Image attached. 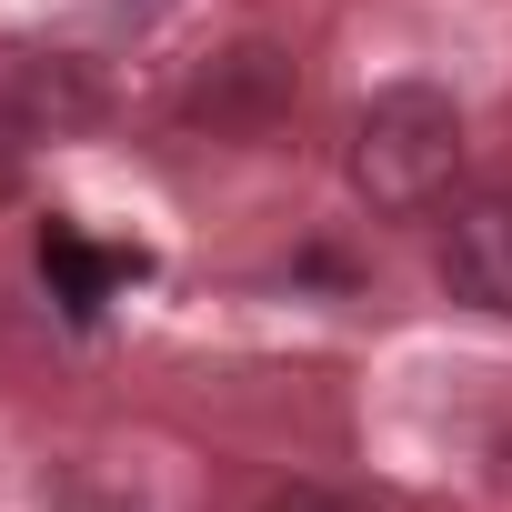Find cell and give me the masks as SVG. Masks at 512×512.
I'll return each mask as SVG.
<instances>
[{
  "instance_id": "cell-1",
  "label": "cell",
  "mask_w": 512,
  "mask_h": 512,
  "mask_svg": "<svg viewBox=\"0 0 512 512\" xmlns=\"http://www.w3.org/2000/svg\"><path fill=\"white\" fill-rule=\"evenodd\" d=\"M342 171H352V191H362L382 221L442 211L452 181H462V111H452V91H432V81H382V91L352 111Z\"/></svg>"
},
{
  "instance_id": "cell-2",
  "label": "cell",
  "mask_w": 512,
  "mask_h": 512,
  "mask_svg": "<svg viewBox=\"0 0 512 512\" xmlns=\"http://www.w3.org/2000/svg\"><path fill=\"white\" fill-rule=\"evenodd\" d=\"M442 292L512 322V181H482L442 221Z\"/></svg>"
},
{
  "instance_id": "cell-3",
  "label": "cell",
  "mask_w": 512,
  "mask_h": 512,
  "mask_svg": "<svg viewBox=\"0 0 512 512\" xmlns=\"http://www.w3.org/2000/svg\"><path fill=\"white\" fill-rule=\"evenodd\" d=\"M292 111V51L282 41H231L201 81H191V121L221 131V141H251Z\"/></svg>"
},
{
  "instance_id": "cell-4",
  "label": "cell",
  "mask_w": 512,
  "mask_h": 512,
  "mask_svg": "<svg viewBox=\"0 0 512 512\" xmlns=\"http://www.w3.org/2000/svg\"><path fill=\"white\" fill-rule=\"evenodd\" d=\"M0 121H21L31 141H51V131H91V121H101V81H91V61H71V51H31V61H11V81H0Z\"/></svg>"
},
{
  "instance_id": "cell-5",
  "label": "cell",
  "mask_w": 512,
  "mask_h": 512,
  "mask_svg": "<svg viewBox=\"0 0 512 512\" xmlns=\"http://www.w3.org/2000/svg\"><path fill=\"white\" fill-rule=\"evenodd\" d=\"M41 512H171L161 472L151 462H121V452H71L41 472Z\"/></svg>"
},
{
  "instance_id": "cell-6",
  "label": "cell",
  "mask_w": 512,
  "mask_h": 512,
  "mask_svg": "<svg viewBox=\"0 0 512 512\" xmlns=\"http://www.w3.org/2000/svg\"><path fill=\"white\" fill-rule=\"evenodd\" d=\"M141 272H151L141 251H101V241H81L71 221H41V282L61 292V312H81V322H91V312H101L121 282H141Z\"/></svg>"
},
{
  "instance_id": "cell-7",
  "label": "cell",
  "mask_w": 512,
  "mask_h": 512,
  "mask_svg": "<svg viewBox=\"0 0 512 512\" xmlns=\"http://www.w3.org/2000/svg\"><path fill=\"white\" fill-rule=\"evenodd\" d=\"M262 512H372L362 492H342V482H272L262 492Z\"/></svg>"
}]
</instances>
